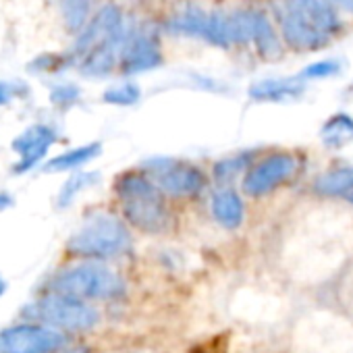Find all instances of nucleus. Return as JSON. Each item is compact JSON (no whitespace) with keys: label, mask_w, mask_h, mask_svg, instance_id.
Returning a JSON list of instances; mask_svg holds the SVG:
<instances>
[{"label":"nucleus","mask_w":353,"mask_h":353,"mask_svg":"<svg viewBox=\"0 0 353 353\" xmlns=\"http://www.w3.org/2000/svg\"><path fill=\"white\" fill-rule=\"evenodd\" d=\"M129 248H131V233L127 225L108 212H96L88 216L67 241L69 254L88 260L117 258L129 252Z\"/></svg>","instance_id":"nucleus-3"},{"label":"nucleus","mask_w":353,"mask_h":353,"mask_svg":"<svg viewBox=\"0 0 353 353\" xmlns=\"http://www.w3.org/2000/svg\"><path fill=\"white\" fill-rule=\"evenodd\" d=\"M28 94V85L21 81H0V106L11 104L15 98Z\"/></svg>","instance_id":"nucleus-25"},{"label":"nucleus","mask_w":353,"mask_h":353,"mask_svg":"<svg viewBox=\"0 0 353 353\" xmlns=\"http://www.w3.org/2000/svg\"><path fill=\"white\" fill-rule=\"evenodd\" d=\"M114 194L121 202L123 216L135 229L158 235L168 229L170 212L164 194L143 170H127L114 181Z\"/></svg>","instance_id":"nucleus-1"},{"label":"nucleus","mask_w":353,"mask_h":353,"mask_svg":"<svg viewBox=\"0 0 353 353\" xmlns=\"http://www.w3.org/2000/svg\"><path fill=\"white\" fill-rule=\"evenodd\" d=\"M347 202H349V204H353V194H349V196H347Z\"/></svg>","instance_id":"nucleus-30"},{"label":"nucleus","mask_w":353,"mask_h":353,"mask_svg":"<svg viewBox=\"0 0 353 353\" xmlns=\"http://www.w3.org/2000/svg\"><path fill=\"white\" fill-rule=\"evenodd\" d=\"M79 88L73 85V83H61V85H54L50 90V102L59 108H67L71 104H75L79 100Z\"/></svg>","instance_id":"nucleus-24"},{"label":"nucleus","mask_w":353,"mask_h":353,"mask_svg":"<svg viewBox=\"0 0 353 353\" xmlns=\"http://www.w3.org/2000/svg\"><path fill=\"white\" fill-rule=\"evenodd\" d=\"M7 291V281L3 279V274H0V295H3Z\"/></svg>","instance_id":"nucleus-29"},{"label":"nucleus","mask_w":353,"mask_h":353,"mask_svg":"<svg viewBox=\"0 0 353 353\" xmlns=\"http://www.w3.org/2000/svg\"><path fill=\"white\" fill-rule=\"evenodd\" d=\"M54 293L81 301L117 299L125 293V281L106 264L90 260L61 270L52 281Z\"/></svg>","instance_id":"nucleus-4"},{"label":"nucleus","mask_w":353,"mask_h":353,"mask_svg":"<svg viewBox=\"0 0 353 353\" xmlns=\"http://www.w3.org/2000/svg\"><path fill=\"white\" fill-rule=\"evenodd\" d=\"M252 166H254V156H250V154H237V156L225 158L214 164V179L219 185L227 188L241 172H248Z\"/></svg>","instance_id":"nucleus-20"},{"label":"nucleus","mask_w":353,"mask_h":353,"mask_svg":"<svg viewBox=\"0 0 353 353\" xmlns=\"http://www.w3.org/2000/svg\"><path fill=\"white\" fill-rule=\"evenodd\" d=\"M252 42L256 44V50L260 52V57L266 59V61H274L283 52V44H281V40H279L272 23L260 11H254V34H252Z\"/></svg>","instance_id":"nucleus-17"},{"label":"nucleus","mask_w":353,"mask_h":353,"mask_svg":"<svg viewBox=\"0 0 353 353\" xmlns=\"http://www.w3.org/2000/svg\"><path fill=\"white\" fill-rule=\"evenodd\" d=\"M330 7H336L341 11H347V13H353V0H326Z\"/></svg>","instance_id":"nucleus-27"},{"label":"nucleus","mask_w":353,"mask_h":353,"mask_svg":"<svg viewBox=\"0 0 353 353\" xmlns=\"http://www.w3.org/2000/svg\"><path fill=\"white\" fill-rule=\"evenodd\" d=\"M162 65V50L158 38L143 28L129 30L123 52H121V69L125 75H137Z\"/></svg>","instance_id":"nucleus-9"},{"label":"nucleus","mask_w":353,"mask_h":353,"mask_svg":"<svg viewBox=\"0 0 353 353\" xmlns=\"http://www.w3.org/2000/svg\"><path fill=\"white\" fill-rule=\"evenodd\" d=\"M208 21H210V15L208 13H204L198 7H188V9L176 13L166 23V30L170 34H174V36H188V38H200V40H204L206 38V32H208Z\"/></svg>","instance_id":"nucleus-15"},{"label":"nucleus","mask_w":353,"mask_h":353,"mask_svg":"<svg viewBox=\"0 0 353 353\" xmlns=\"http://www.w3.org/2000/svg\"><path fill=\"white\" fill-rule=\"evenodd\" d=\"M67 334L46 324H17L0 332V353H63Z\"/></svg>","instance_id":"nucleus-7"},{"label":"nucleus","mask_w":353,"mask_h":353,"mask_svg":"<svg viewBox=\"0 0 353 353\" xmlns=\"http://www.w3.org/2000/svg\"><path fill=\"white\" fill-rule=\"evenodd\" d=\"M320 137H322L326 148H343V145H347L349 141H353V117H349L345 112L332 114L324 123V127L320 131Z\"/></svg>","instance_id":"nucleus-18"},{"label":"nucleus","mask_w":353,"mask_h":353,"mask_svg":"<svg viewBox=\"0 0 353 353\" xmlns=\"http://www.w3.org/2000/svg\"><path fill=\"white\" fill-rule=\"evenodd\" d=\"M212 219L225 229H239L245 219V206L239 194L231 188H223L212 196L210 202Z\"/></svg>","instance_id":"nucleus-13"},{"label":"nucleus","mask_w":353,"mask_h":353,"mask_svg":"<svg viewBox=\"0 0 353 353\" xmlns=\"http://www.w3.org/2000/svg\"><path fill=\"white\" fill-rule=\"evenodd\" d=\"M98 181V172H90V170H79V172H75L71 179L61 188V192H59V198H57V202H59V208H67V206H71L73 204V200L83 192V190H88V188H92L94 183Z\"/></svg>","instance_id":"nucleus-21"},{"label":"nucleus","mask_w":353,"mask_h":353,"mask_svg":"<svg viewBox=\"0 0 353 353\" xmlns=\"http://www.w3.org/2000/svg\"><path fill=\"white\" fill-rule=\"evenodd\" d=\"M143 172L164 196L172 198H196L208 188V176L200 166L176 158H152Z\"/></svg>","instance_id":"nucleus-6"},{"label":"nucleus","mask_w":353,"mask_h":353,"mask_svg":"<svg viewBox=\"0 0 353 353\" xmlns=\"http://www.w3.org/2000/svg\"><path fill=\"white\" fill-rule=\"evenodd\" d=\"M102 154V145L98 141H92V143H85V145H79V148H73V150H67L54 158H50L42 170L44 172H65V170H77L81 166H85L88 162H92L94 158H98Z\"/></svg>","instance_id":"nucleus-14"},{"label":"nucleus","mask_w":353,"mask_h":353,"mask_svg":"<svg viewBox=\"0 0 353 353\" xmlns=\"http://www.w3.org/2000/svg\"><path fill=\"white\" fill-rule=\"evenodd\" d=\"M127 26L123 23V15L114 5H104L85 26V30L77 36V42L71 50L69 61H81L90 50H94L96 46L117 38Z\"/></svg>","instance_id":"nucleus-10"},{"label":"nucleus","mask_w":353,"mask_h":353,"mask_svg":"<svg viewBox=\"0 0 353 353\" xmlns=\"http://www.w3.org/2000/svg\"><path fill=\"white\" fill-rule=\"evenodd\" d=\"M54 141H57V131L48 125H32L23 133H19L13 139V150L19 156V162L15 164V172L23 174L32 170L36 164H40Z\"/></svg>","instance_id":"nucleus-11"},{"label":"nucleus","mask_w":353,"mask_h":353,"mask_svg":"<svg viewBox=\"0 0 353 353\" xmlns=\"http://www.w3.org/2000/svg\"><path fill=\"white\" fill-rule=\"evenodd\" d=\"M314 192L324 198L353 194V166L330 168L314 179Z\"/></svg>","instance_id":"nucleus-16"},{"label":"nucleus","mask_w":353,"mask_h":353,"mask_svg":"<svg viewBox=\"0 0 353 353\" xmlns=\"http://www.w3.org/2000/svg\"><path fill=\"white\" fill-rule=\"evenodd\" d=\"M28 312L50 328L61 332H88L100 322V312L81 299L67 297L61 293H52L36 301Z\"/></svg>","instance_id":"nucleus-5"},{"label":"nucleus","mask_w":353,"mask_h":353,"mask_svg":"<svg viewBox=\"0 0 353 353\" xmlns=\"http://www.w3.org/2000/svg\"><path fill=\"white\" fill-rule=\"evenodd\" d=\"M339 17L326 0H283L281 32L295 50H316L339 32Z\"/></svg>","instance_id":"nucleus-2"},{"label":"nucleus","mask_w":353,"mask_h":353,"mask_svg":"<svg viewBox=\"0 0 353 353\" xmlns=\"http://www.w3.org/2000/svg\"><path fill=\"white\" fill-rule=\"evenodd\" d=\"M303 94V79L297 77H272L256 81L250 88V98L258 102H289Z\"/></svg>","instance_id":"nucleus-12"},{"label":"nucleus","mask_w":353,"mask_h":353,"mask_svg":"<svg viewBox=\"0 0 353 353\" xmlns=\"http://www.w3.org/2000/svg\"><path fill=\"white\" fill-rule=\"evenodd\" d=\"M63 65H65V59H63V57L46 54V57L36 59V61L30 65V69H32V71H59Z\"/></svg>","instance_id":"nucleus-26"},{"label":"nucleus","mask_w":353,"mask_h":353,"mask_svg":"<svg viewBox=\"0 0 353 353\" xmlns=\"http://www.w3.org/2000/svg\"><path fill=\"white\" fill-rule=\"evenodd\" d=\"M139 98H141V90L133 81H125L114 88H108L102 96L106 104H114V106H133Z\"/></svg>","instance_id":"nucleus-22"},{"label":"nucleus","mask_w":353,"mask_h":353,"mask_svg":"<svg viewBox=\"0 0 353 353\" xmlns=\"http://www.w3.org/2000/svg\"><path fill=\"white\" fill-rule=\"evenodd\" d=\"M339 69H341V65H339L336 61L326 59V61H318V63L307 65V67L299 73V77H301L303 81H305V79H326V77L336 75Z\"/></svg>","instance_id":"nucleus-23"},{"label":"nucleus","mask_w":353,"mask_h":353,"mask_svg":"<svg viewBox=\"0 0 353 353\" xmlns=\"http://www.w3.org/2000/svg\"><path fill=\"white\" fill-rule=\"evenodd\" d=\"M11 206H13V198L7 196V194H0V212H5Z\"/></svg>","instance_id":"nucleus-28"},{"label":"nucleus","mask_w":353,"mask_h":353,"mask_svg":"<svg viewBox=\"0 0 353 353\" xmlns=\"http://www.w3.org/2000/svg\"><path fill=\"white\" fill-rule=\"evenodd\" d=\"M297 158L289 152H276L270 154L258 162L245 172L243 176V192L252 198H262L279 190L281 185L289 183L297 172Z\"/></svg>","instance_id":"nucleus-8"},{"label":"nucleus","mask_w":353,"mask_h":353,"mask_svg":"<svg viewBox=\"0 0 353 353\" xmlns=\"http://www.w3.org/2000/svg\"><path fill=\"white\" fill-rule=\"evenodd\" d=\"M61 13L65 28L71 34H81L85 26L90 23V13H92V0H63L61 3Z\"/></svg>","instance_id":"nucleus-19"}]
</instances>
